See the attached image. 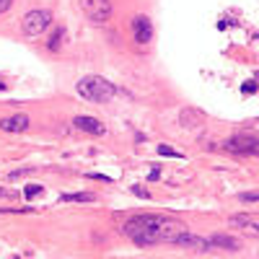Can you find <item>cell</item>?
Returning a JSON list of instances; mask_svg holds the SVG:
<instances>
[{
    "instance_id": "obj_1",
    "label": "cell",
    "mask_w": 259,
    "mask_h": 259,
    "mask_svg": "<svg viewBox=\"0 0 259 259\" xmlns=\"http://www.w3.org/2000/svg\"><path fill=\"white\" fill-rule=\"evenodd\" d=\"M187 231L184 223L166 215H135L125 223L122 233L130 236L137 246H153V244H176V238Z\"/></svg>"
},
{
    "instance_id": "obj_2",
    "label": "cell",
    "mask_w": 259,
    "mask_h": 259,
    "mask_svg": "<svg viewBox=\"0 0 259 259\" xmlns=\"http://www.w3.org/2000/svg\"><path fill=\"white\" fill-rule=\"evenodd\" d=\"M78 94L83 98H88V101H94V104H106V101L114 98L117 88H114V83H109L101 75H86V78L78 81Z\"/></svg>"
},
{
    "instance_id": "obj_3",
    "label": "cell",
    "mask_w": 259,
    "mask_h": 259,
    "mask_svg": "<svg viewBox=\"0 0 259 259\" xmlns=\"http://www.w3.org/2000/svg\"><path fill=\"white\" fill-rule=\"evenodd\" d=\"M49 26H52V13L49 11H29L21 21V29L26 36H39Z\"/></svg>"
},
{
    "instance_id": "obj_4",
    "label": "cell",
    "mask_w": 259,
    "mask_h": 259,
    "mask_svg": "<svg viewBox=\"0 0 259 259\" xmlns=\"http://www.w3.org/2000/svg\"><path fill=\"white\" fill-rule=\"evenodd\" d=\"M81 11L96 24L109 21L112 16V0H81Z\"/></svg>"
},
{
    "instance_id": "obj_5",
    "label": "cell",
    "mask_w": 259,
    "mask_h": 259,
    "mask_svg": "<svg viewBox=\"0 0 259 259\" xmlns=\"http://www.w3.org/2000/svg\"><path fill=\"white\" fill-rule=\"evenodd\" d=\"M226 151L241 153V156H254L257 153V135H233L223 143Z\"/></svg>"
},
{
    "instance_id": "obj_6",
    "label": "cell",
    "mask_w": 259,
    "mask_h": 259,
    "mask_svg": "<svg viewBox=\"0 0 259 259\" xmlns=\"http://www.w3.org/2000/svg\"><path fill=\"white\" fill-rule=\"evenodd\" d=\"M132 34L137 44H148L153 39V24L148 16H135L132 18Z\"/></svg>"
},
{
    "instance_id": "obj_7",
    "label": "cell",
    "mask_w": 259,
    "mask_h": 259,
    "mask_svg": "<svg viewBox=\"0 0 259 259\" xmlns=\"http://www.w3.org/2000/svg\"><path fill=\"white\" fill-rule=\"evenodd\" d=\"M26 127H29V117L26 114H13V117L0 119V130H5V132H24Z\"/></svg>"
},
{
    "instance_id": "obj_8",
    "label": "cell",
    "mask_w": 259,
    "mask_h": 259,
    "mask_svg": "<svg viewBox=\"0 0 259 259\" xmlns=\"http://www.w3.org/2000/svg\"><path fill=\"white\" fill-rule=\"evenodd\" d=\"M73 125L78 130H83V132H88V135H104V125L98 122L96 117H75Z\"/></svg>"
},
{
    "instance_id": "obj_9",
    "label": "cell",
    "mask_w": 259,
    "mask_h": 259,
    "mask_svg": "<svg viewBox=\"0 0 259 259\" xmlns=\"http://www.w3.org/2000/svg\"><path fill=\"white\" fill-rule=\"evenodd\" d=\"M228 226L244 228V231H249L252 236H257V218L254 215H231L228 218Z\"/></svg>"
},
{
    "instance_id": "obj_10",
    "label": "cell",
    "mask_w": 259,
    "mask_h": 259,
    "mask_svg": "<svg viewBox=\"0 0 259 259\" xmlns=\"http://www.w3.org/2000/svg\"><path fill=\"white\" fill-rule=\"evenodd\" d=\"M210 246H221V249H228V252H238L241 249V241L233 236H226V233H215L210 238Z\"/></svg>"
},
{
    "instance_id": "obj_11",
    "label": "cell",
    "mask_w": 259,
    "mask_h": 259,
    "mask_svg": "<svg viewBox=\"0 0 259 259\" xmlns=\"http://www.w3.org/2000/svg\"><path fill=\"white\" fill-rule=\"evenodd\" d=\"M179 122H182V127H197V125H202V112H197V109H184V112L179 114Z\"/></svg>"
},
{
    "instance_id": "obj_12",
    "label": "cell",
    "mask_w": 259,
    "mask_h": 259,
    "mask_svg": "<svg viewBox=\"0 0 259 259\" xmlns=\"http://www.w3.org/2000/svg\"><path fill=\"white\" fill-rule=\"evenodd\" d=\"M96 194L91 192H78V194H63V202H94Z\"/></svg>"
},
{
    "instance_id": "obj_13",
    "label": "cell",
    "mask_w": 259,
    "mask_h": 259,
    "mask_svg": "<svg viewBox=\"0 0 259 259\" xmlns=\"http://www.w3.org/2000/svg\"><path fill=\"white\" fill-rule=\"evenodd\" d=\"M63 36H65V32L57 26L55 32H52V36H49V49H52V52H57V49H60V42H63Z\"/></svg>"
},
{
    "instance_id": "obj_14",
    "label": "cell",
    "mask_w": 259,
    "mask_h": 259,
    "mask_svg": "<svg viewBox=\"0 0 259 259\" xmlns=\"http://www.w3.org/2000/svg\"><path fill=\"white\" fill-rule=\"evenodd\" d=\"M158 156H168V158H182V153H176L174 148H168V145H158Z\"/></svg>"
},
{
    "instance_id": "obj_15",
    "label": "cell",
    "mask_w": 259,
    "mask_h": 259,
    "mask_svg": "<svg viewBox=\"0 0 259 259\" xmlns=\"http://www.w3.org/2000/svg\"><path fill=\"white\" fill-rule=\"evenodd\" d=\"M42 189H44L42 184H29V187H26V197L32 200V197H36L39 192H42Z\"/></svg>"
},
{
    "instance_id": "obj_16",
    "label": "cell",
    "mask_w": 259,
    "mask_h": 259,
    "mask_svg": "<svg viewBox=\"0 0 259 259\" xmlns=\"http://www.w3.org/2000/svg\"><path fill=\"white\" fill-rule=\"evenodd\" d=\"M130 189H132L135 197H143V200H148V197H151V194H148V189H143L140 184H135V187H130Z\"/></svg>"
},
{
    "instance_id": "obj_17",
    "label": "cell",
    "mask_w": 259,
    "mask_h": 259,
    "mask_svg": "<svg viewBox=\"0 0 259 259\" xmlns=\"http://www.w3.org/2000/svg\"><path fill=\"white\" fill-rule=\"evenodd\" d=\"M241 91H244V94H257V83H254V81H246V83L241 86Z\"/></svg>"
},
{
    "instance_id": "obj_18",
    "label": "cell",
    "mask_w": 259,
    "mask_h": 259,
    "mask_svg": "<svg viewBox=\"0 0 259 259\" xmlns=\"http://www.w3.org/2000/svg\"><path fill=\"white\" fill-rule=\"evenodd\" d=\"M34 168H18V171H11V179H18V176H26V174H32Z\"/></svg>"
},
{
    "instance_id": "obj_19",
    "label": "cell",
    "mask_w": 259,
    "mask_h": 259,
    "mask_svg": "<svg viewBox=\"0 0 259 259\" xmlns=\"http://www.w3.org/2000/svg\"><path fill=\"white\" fill-rule=\"evenodd\" d=\"M244 202H257V192H249V194H241Z\"/></svg>"
},
{
    "instance_id": "obj_20",
    "label": "cell",
    "mask_w": 259,
    "mask_h": 259,
    "mask_svg": "<svg viewBox=\"0 0 259 259\" xmlns=\"http://www.w3.org/2000/svg\"><path fill=\"white\" fill-rule=\"evenodd\" d=\"M11 3H13V0H0V13H5L8 8H11Z\"/></svg>"
},
{
    "instance_id": "obj_21",
    "label": "cell",
    "mask_w": 259,
    "mask_h": 259,
    "mask_svg": "<svg viewBox=\"0 0 259 259\" xmlns=\"http://www.w3.org/2000/svg\"><path fill=\"white\" fill-rule=\"evenodd\" d=\"M0 91H5V83L3 81H0Z\"/></svg>"
}]
</instances>
